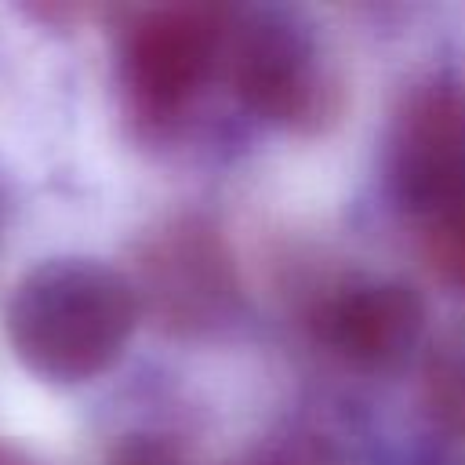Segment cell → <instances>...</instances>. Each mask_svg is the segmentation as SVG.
Instances as JSON below:
<instances>
[{
  "label": "cell",
  "mask_w": 465,
  "mask_h": 465,
  "mask_svg": "<svg viewBox=\"0 0 465 465\" xmlns=\"http://www.w3.org/2000/svg\"><path fill=\"white\" fill-rule=\"evenodd\" d=\"M414 222H418V247L429 269L443 283L465 291V189L432 203Z\"/></svg>",
  "instance_id": "7"
},
{
  "label": "cell",
  "mask_w": 465,
  "mask_h": 465,
  "mask_svg": "<svg viewBox=\"0 0 465 465\" xmlns=\"http://www.w3.org/2000/svg\"><path fill=\"white\" fill-rule=\"evenodd\" d=\"M138 309V291L120 269L94 258H47L11 287L4 331L25 371L80 385L116 363Z\"/></svg>",
  "instance_id": "1"
},
{
  "label": "cell",
  "mask_w": 465,
  "mask_h": 465,
  "mask_svg": "<svg viewBox=\"0 0 465 465\" xmlns=\"http://www.w3.org/2000/svg\"><path fill=\"white\" fill-rule=\"evenodd\" d=\"M105 465H185V461H182L174 443L149 436V432H134L113 447Z\"/></svg>",
  "instance_id": "9"
},
{
  "label": "cell",
  "mask_w": 465,
  "mask_h": 465,
  "mask_svg": "<svg viewBox=\"0 0 465 465\" xmlns=\"http://www.w3.org/2000/svg\"><path fill=\"white\" fill-rule=\"evenodd\" d=\"M320 338L360 367L396 363L425 327L421 298L396 280L345 283L320 305Z\"/></svg>",
  "instance_id": "6"
},
{
  "label": "cell",
  "mask_w": 465,
  "mask_h": 465,
  "mask_svg": "<svg viewBox=\"0 0 465 465\" xmlns=\"http://www.w3.org/2000/svg\"><path fill=\"white\" fill-rule=\"evenodd\" d=\"M225 44V22L214 7L178 4L142 11L120 40V84L145 124L178 120L203 91Z\"/></svg>",
  "instance_id": "2"
},
{
  "label": "cell",
  "mask_w": 465,
  "mask_h": 465,
  "mask_svg": "<svg viewBox=\"0 0 465 465\" xmlns=\"http://www.w3.org/2000/svg\"><path fill=\"white\" fill-rule=\"evenodd\" d=\"M389 178L396 200L418 218L465 189V91L447 76L414 84L392 120Z\"/></svg>",
  "instance_id": "4"
},
{
  "label": "cell",
  "mask_w": 465,
  "mask_h": 465,
  "mask_svg": "<svg viewBox=\"0 0 465 465\" xmlns=\"http://www.w3.org/2000/svg\"><path fill=\"white\" fill-rule=\"evenodd\" d=\"M225 69L236 98L280 127L316 124L327 113L331 80L312 33L280 11H254L225 29Z\"/></svg>",
  "instance_id": "3"
},
{
  "label": "cell",
  "mask_w": 465,
  "mask_h": 465,
  "mask_svg": "<svg viewBox=\"0 0 465 465\" xmlns=\"http://www.w3.org/2000/svg\"><path fill=\"white\" fill-rule=\"evenodd\" d=\"M425 403L432 418L465 436V334L443 341L425 363Z\"/></svg>",
  "instance_id": "8"
},
{
  "label": "cell",
  "mask_w": 465,
  "mask_h": 465,
  "mask_svg": "<svg viewBox=\"0 0 465 465\" xmlns=\"http://www.w3.org/2000/svg\"><path fill=\"white\" fill-rule=\"evenodd\" d=\"M0 465H36L22 447H15V443H4L0 440Z\"/></svg>",
  "instance_id": "10"
},
{
  "label": "cell",
  "mask_w": 465,
  "mask_h": 465,
  "mask_svg": "<svg viewBox=\"0 0 465 465\" xmlns=\"http://www.w3.org/2000/svg\"><path fill=\"white\" fill-rule=\"evenodd\" d=\"M134 291L171 331H203L229 312L236 280L222 240L203 222L182 218L145 243Z\"/></svg>",
  "instance_id": "5"
}]
</instances>
